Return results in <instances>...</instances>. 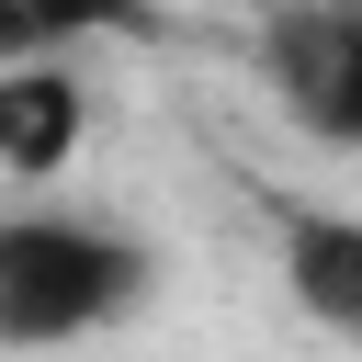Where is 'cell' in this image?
<instances>
[{
  "instance_id": "1",
  "label": "cell",
  "mask_w": 362,
  "mask_h": 362,
  "mask_svg": "<svg viewBox=\"0 0 362 362\" xmlns=\"http://www.w3.org/2000/svg\"><path fill=\"white\" fill-rule=\"evenodd\" d=\"M147 294H158V249H147L136 226L79 215V204L0 215V351L102 339V328H124Z\"/></svg>"
},
{
  "instance_id": "2",
  "label": "cell",
  "mask_w": 362,
  "mask_h": 362,
  "mask_svg": "<svg viewBox=\"0 0 362 362\" xmlns=\"http://www.w3.org/2000/svg\"><path fill=\"white\" fill-rule=\"evenodd\" d=\"M260 79L294 136L362 158V0H283L260 23Z\"/></svg>"
},
{
  "instance_id": "3",
  "label": "cell",
  "mask_w": 362,
  "mask_h": 362,
  "mask_svg": "<svg viewBox=\"0 0 362 362\" xmlns=\"http://www.w3.org/2000/svg\"><path fill=\"white\" fill-rule=\"evenodd\" d=\"M90 136V79L68 57H0V170L11 181H57Z\"/></svg>"
},
{
  "instance_id": "4",
  "label": "cell",
  "mask_w": 362,
  "mask_h": 362,
  "mask_svg": "<svg viewBox=\"0 0 362 362\" xmlns=\"http://www.w3.org/2000/svg\"><path fill=\"white\" fill-rule=\"evenodd\" d=\"M283 294H294L317 328L362 339V215H339V204L283 215Z\"/></svg>"
},
{
  "instance_id": "5",
  "label": "cell",
  "mask_w": 362,
  "mask_h": 362,
  "mask_svg": "<svg viewBox=\"0 0 362 362\" xmlns=\"http://www.w3.org/2000/svg\"><path fill=\"white\" fill-rule=\"evenodd\" d=\"M102 34H147V0H0V57H79Z\"/></svg>"
}]
</instances>
